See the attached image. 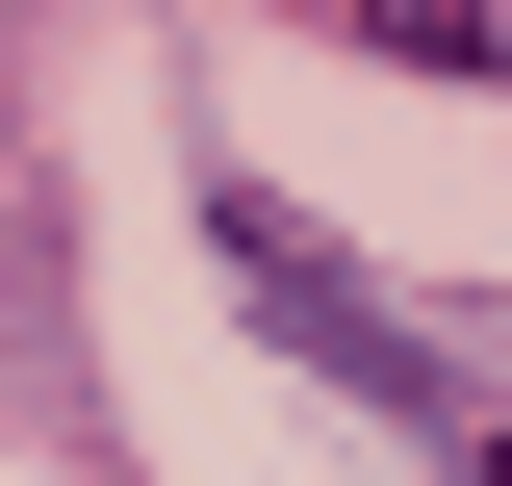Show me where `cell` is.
Returning <instances> with one entry per match:
<instances>
[{"label":"cell","mask_w":512,"mask_h":486,"mask_svg":"<svg viewBox=\"0 0 512 486\" xmlns=\"http://www.w3.org/2000/svg\"><path fill=\"white\" fill-rule=\"evenodd\" d=\"M359 26H384L410 77H487V0H359Z\"/></svg>","instance_id":"cell-1"}]
</instances>
